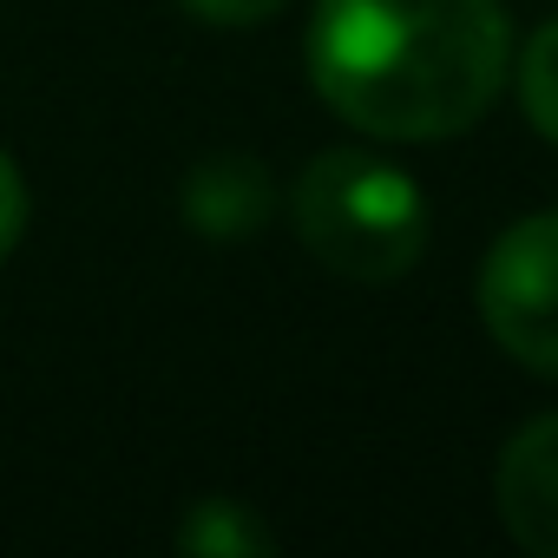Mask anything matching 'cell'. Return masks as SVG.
<instances>
[{
  "mask_svg": "<svg viewBox=\"0 0 558 558\" xmlns=\"http://www.w3.org/2000/svg\"><path fill=\"white\" fill-rule=\"evenodd\" d=\"M506 73L512 27L499 0H316L310 86L368 138H460Z\"/></svg>",
  "mask_w": 558,
  "mask_h": 558,
  "instance_id": "obj_1",
  "label": "cell"
},
{
  "mask_svg": "<svg viewBox=\"0 0 558 558\" xmlns=\"http://www.w3.org/2000/svg\"><path fill=\"white\" fill-rule=\"evenodd\" d=\"M290 210L303 250L349 283H395L427 250V197L401 165L362 145L310 158L290 191Z\"/></svg>",
  "mask_w": 558,
  "mask_h": 558,
  "instance_id": "obj_2",
  "label": "cell"
},
{
  "mask_svg": "<svg viewBox=\"0 0 558 558\" xmlns=\"http://www.w3.org/2000/svg\"><path fill=\"white\" fill-rule=\"evenodd\" d=\"M480 323L519 368L558 381V210L499 230L480 263Z\"/></svg>",
  "mask_w": 558,
  "mask_h": 558,
  "instance_id": "obj_3",
  "label": "cell"
},
{
  "mask_svg": "<svg viewBox=\"0 0 558 558\" xmlns=\"http://www.w3.org/2000/svg\"><path fill=\"white\" fill-rule=\"evenodd\" d=\"M493 499L512 545H525L532 558H558V414H538L506 440Z\"/></svg>",
  "mask_w": 558,
  "mask_h": 558,
  "instance_id": "obj_4",
  "label": "cell"
},
{
  "mask_svg": "<svg viewBox=\"0 0 558 558\" xmlns=\"http://www.w3.org/2000/svg\"><path fill=\"white\" fill-rule=\"evenodd\" d=\"M269 204H276V184H269V171H263L256 158H243V151L204 158V165L184 178V217H191V230L210 236V243L250 236V230L269 217Z\"/></svg>",
  "mask_w": 558,
  "mask_h": 558,
  "instance_id": "obj_5",
  "label": "cell"
},
{
  "mask_svg": "<svg viewBox=\"0 0 558 558\" xmlns=\"http://www.w3.org/2000/svg\"><path fill=\"white\" fill-rule=\"evenodd\" d=\"M178 545L197 558H263V551H276V532L243 499H197L178 525Z\"/></svg>",
  "mask_w": 558,
  "mask_h": 558,
  "instance_id": "obj_6",
  "label": "cell"
},
{
  "mask_svg": "<svg viewBox=\"0 0 558 558\" xmlns=\"http://www.w3.org/2000/svg\"><path fill=\"white\" fill-rule=\"evenodd\" d=\"M512 80H519V106H525V119L538 125V138L558 145V14L525 40Z\"/></svg>",
  "mask_w": 558,
  "mask_h": 558,
  "instance_id": "obj_7",
  "label": "cell"
},
{
  "mask_svg": "<svg viewBox=\"0 0 558 558\" xmlns=\"http://www.w3.org/2000/svg\"><path fill=\"white\" fill-rule=\"evenodd\" d=\"M27 230V178L14 171V158L0 151V256H8Z\"/></svg>",
  "mask_w": 558,
  "mask_h": 558,
  "instance_id": "obj_8",
  "label": "cell"
},
{
  "mask_svg": "<svg viewBox=\"0 0 558 558\" xmlns=\"http://www.w3.org/2000/svg\"><path fill=\"white\" fill-rule=\"evenodd\" d=\"M184 8L197 21H210V27H256V21H269L283 8V0H184Z\"/></svg>",
  "mask_w": 558,
  "mask_h": 558,
  "instance_id": "obj_9",
  "label": "cell"
}]
</instances>
